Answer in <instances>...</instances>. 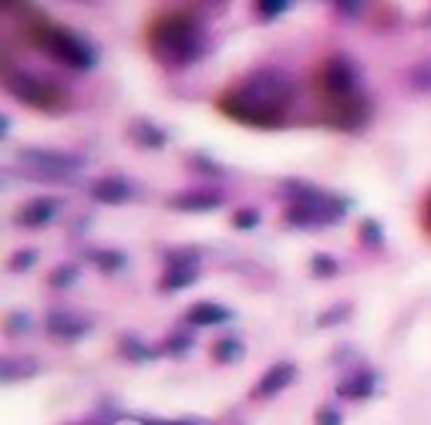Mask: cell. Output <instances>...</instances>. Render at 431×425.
<instances>
[{
  "mask_svg": "<svg viewBox=\"0 0 431 425\" xmlns=\"http://www.w3.org/2000/svg\"><path fill=\"white\" fill-rule=\"evenodd\" d=\"M293 98H297V81L283 68L263 64L223 88L216 98V108L226 118L250 125V129H283L290 118Z\"/></svg>",
  "mask_w": 431,
  "mask_h": 425,
  "instance_id": "1",
  "label": "cell"
},
{
  "mask_svg": "<svg viewBox=\"0 0 431 425\" xmlns=\"http://www.w3.org/2000/svg\"><path fill=\"white\" fill-rule=\"evenodd\" d=\"M145 48L169 71L196 64L209 48V30L196 10H158L145 24Z\"/></svg>",
  "mask_w": 431,
  "mask_h": 425,
  "instance_id": "2",
  "label": "cell"
},
{
  "mask_svg": "<svg viewBox=\"0 0 431 425\" xmlns=\"http://www.w3.org/2000/svg\"><path fill=\"white\" fill-rule=\"evenodd\" d=\"M286 189V210H283V219L290 226H300V230H320V226H333L344 219L347 212V199L337 196V192H327V189H317L304 183V179H290L283 183Z\"/></svg>",
  "mask_w": 431,
  "mask_h": 425,
  "instance_id": "3",
  "label": "cell"
},
{
  "mask_svg": "<svg viewBox=\"0 0 431 425\" xmlns=\"http://www.w3.org/2000/svg\"><path fill=\"white\" fill-rule=\"evenodd\" d=\"M3 91L14 102L34 108L41 115H64L71 105V95L61 81L30 71V68H17V64H3Z\"/></svg>",
  "mask_w": 431,
  "mask_h": 425,
  "instance_id": "4",
  "label": "cell"
},
{
  "mask_svg": "<svg viewBox=\"0 0 431 425\" xmlns=\"http://www.w3.org/2000/svg\"><path fill=\"white\" fill-rule=\"evenodd\" d=\"M30 41L44 54H51L57 64L71 68V71H88L98 61L95 44L84 34H77L75 27H68V24H57V21L37 17V24L30 27Z\"/></svg>",
  "mask_w": 431,
  "mask_h": 425,
  "instance_id": "5",
  "label": "cell"
},
{
  "mask_svg": "<svg viewBox=\"0 0 431 425\" xmlns=\"http://www.w3.org/2000/svg\"><path fill=\"white\" fill-rule=\"evenodd\" d=\"M313 88H317V95L324 98V105H337V102H347V98L364 95V81H360L357 61L344 51L327 54V57L313 68Z\"/></svg>",
  "mask_w": 431,
  "mask_h": 425,
  "instance_id": "6",
  "label": "cell"
},
{
  "mask_svg": "<svg viewBox=\"0 0 431 425\" xmlns=\"http://www.w3.org/2000/svg\"><path fill=\"white\" fill-rule=\"evenodd\" d=\"M17 159L27 162L30 169H41V176H48V179H64V172H75L84 165L81 156L64 152V149H21Z\"/></svg>",
  "mask_w": 431,
  "mask_h": 425,
  "instance_id": "7",
  "label": "cell"
},
{
  "mask_svg": "<svg viewBox=\"0 0 431 425\" xmlns=\"http://www.w3.org/2000/svg\"><path fill=\"white\" fill-rule=\"evenodd\" d=\"M371 98L367 95H357V98H347V102H337V105H324V118L327 125L340 129V132H357L371 122Z\"/></svg>",
  "mask_w": 431,
  "mask_h": 425,
  "instance_id": "8",
  "label": "cell"
},
{
  "mask_svg": "<svg viewBox=\"0 0 431 425\" xmlns=\"http://www.w3.org/2000/svg\"><path fill=\"white\" fill-rule=\"evenodd\" d=\"M57 212H61V199L57 196H34V199H27V203H21L14 210V226H21V230H44Z\"/></svg>",
  "mask_w": 431,
  "mask_h": 425,
  "instance_id": "9",
  "label": "cell"
},
{
  "mask_svg": "<svg viewBox=\"0 0 431 425\" xmlns=\"http://www.w3.org/2000/svg\"><path fill=\"white\" fill-rule=\"evenodd\" d=\"M226 203V192L223 189H212V186H203V189H178L169 196V206L178 212H209V210H219Z\"/></svg>",
  "mask_w": 431,
  "mask_h": 425,
  "instance_id": "10",
  "label": "cell"
},
{
  "mask_svg": "<svg viewBox=\"0 0 431 425\" xmlns=\"http://www.w3.org/2000/svg\"><path fill=\"white\" fill-rule=\"evenodd\" d=\"M293 381H297V365L293 361H277V365H270L266 372L259 374V381L253 385V399L256 401L277 399L279 392H286Z\"/></svg>",
  "mask_w": 431,
  "mask_h": 425,
  "instance_id": "11",
  "label": "cell"
},
{
  "mask_svg": "<svg viewBox=\"0 0 431 425\" xmlns=\"http://www.w3.org/2000/svg\"><path fill=\"white\" fill-rule=\"evenodd\" d=\"M44 327H48V334H51L54 341H77V338L88 334L91 320L84 318V314H77V311L57 307V311H51V314L44 318Z\"/></svg>",
  "mask_w": 431,
  "mask_h": 425,
  "instance_id": "12",
  "label": "cell"
},
{
  "mask_svg": "<svg viewBox=\"0 0 431 425\" xmlns=\"http://www.w3.org/2000/svg\"><path fill=\"white\" fill-rule=\"evenodd\" d=\"M88 192H91L95 203H104V206H125V203H131L138 196L125 176H102V179H95L88 186Z\"/></svg>",
  "mask_w": 431,
  "mask_h": 425,
  "instance_id": "13",
  "label": "cell"
},
{
  "mask_svg": "<svg viewBox=\"0 0 431 425\" xmlns=\"http://www.w3.org/2000/svg\"><path fill=\"white\" fill-rule=\"evenodd\" d=\"M374 392H378V374L371 372V368H357V372H351L337 385V395H340V399H351V401L371 399Z\"/></svg>",
  "mask_w": 431,
  "mask_h": 425,
  "instance_id": "14",
  "label": "cell"
},
{
  "mask_svg": "<svg viewBox=\"0 0 431 425\" xmlns=\"http://www.w3.org/2000/svg\"><path fill=\"white\" fill-rule=\"evenodd\" d=\"M182 320L192 324V327H219V324L232 320V311L223 307V304H216V300H196V304L185 311Z\"/></svg>",
  "mask_w": 431,
  "mask_h": 425,
  "instance_id": "15",
  "label": "cell"
},
{
  "mask_svg": "<svg viewBox=\"0 0 431 425\" xmlns=\"http://www.w3.org/2000/svg\"><path fill=\"white\" fill-rule=\"evenodd\" d=\"M128 138L135 142V145H142V149H162L169 138H165V129H158L152 125L149 118H135V122H128Z\"/></svg>",
  "mask_w": 431,
  "mask_h": 425,
  "instance_id": "16",
  "label": "cell"
},
{
  "mask_svg": "<svg viewBox=\"0 0 431 425\" xmlns=\"http://www.w3.org/2000/svg\"><path fill=\"white\" fill-rule=\"evenodd\" d=\"M196 280H199V270H196V266H169V270L158 277V291L172 293V291L189 287V284H196Z\"/></svg>",
  "mask_w": 431,
  "mask_h": 425,
  "instance_id": "17",
  "label": "cell"
},
{
  "mask_svg": "<svg viewBox=\"0 0 431 425\" xmlns=\"http://www.w3.org/2000/svg\"><path fill=\"white\" fill-rule=\"evenodd\" d=\"M88 260L98 266L102 273H118L125 266V253L122 250H88Z\"/></svg>",
  "mask_w": 431,
  "mask_h": 425,
  "instance_id": "18",
  "label": "cell"
},
{
  "mask_svg": "<svg viewBox=\"0 0 431 425\" xmlns=\"http://www.w3.org/2000/svg\"><path fill=\"white\" fill-rule=\"evenodd\" d=\"M162 264L169 266H199V250L196 246H169L162 250Z\"/></svg>",
  "mask_w": 431,
  "mask_h": 425,
  "instance_id": "19",
  "label": "cell"
},
{
  "mask_svg": "<svg viewBox=\"0 0 431 425\" xmlns=\"http://www.w3.org/2000/svg\"><path fill=\"white\" fill-rule=\"evenodd\" d=\"M118 351L125 354L128 361H152L155 354H158V347H149L145 341H138V338H131V334H125V338L118 341Z\"/></svg>",
  "mask_w": 431,
  "mask_h": 425,
  "instance_id": "20",
  "label": "cell"
},
{
  "mask_svg": "<svg viewBox=\"0 0 431 425\" xmlns=\"http://www.w3.org/2000/svg\"><path fill=\"white\" fill-rule=\"evenodd\" d=\"M407 84L414 91H431V57H421L407 68Z\"/></svg>",
  "mask_w": 431,
  "mask_h": 425,
  "instance_id": "21",
  "label": "cell"
},
{
  "mask_svg": "<svg viewBox=\"0 0 431 425\" xmlns=\"http://www.w3.org/2000/svg\"><path fill=\"white\" fill-rule=\"evenodd\" d=\"M239 354H243V345H239L236 338H219V341L212 345V361H216V365H232Z\"/></svg>",
  "mask_w": 431,
  "mask_h": 425,
  "instance_id": "22",
  "label": "cell"
},
{
  "mask_svg": "<svg viewBox=\"0 0 431 425\" xmlns=\"http://www.w3.org/2000/svg\"><path fill=\"white\" fill-rule=\"evenodd\" d=\"M360 243L371 246V250L384 246V230L378 226V219H364V223H360Z\"/></svg>",
  "mask_w": 431,
  "mask_h": 425,
  "instance_id": "23",
  "label": "cell"
},
{
  "mask_svg": "<svg viewBox=\"0 0 431 425\" xmlns=\"http://www.w3.org/2000/svg\"><path fill=\"white\" fill-rule=\"evenodd\" d=\"M310 270L317 273V277H337L340 273V264L330 257V253H313V260H310Z\"/></svg>",
  "mask_w": 431,
  "mask_h": 425,
  "instance_id": "24",
  "label": "cell"
},
{
  "mask_svg": "<svg viewBox=\"0 0 431 425\" xmlns=\"http://www.w3.org/2000/svg\"><path fill=\"white\" fill-rule=\"evenodd\" d=\"M77 280V264H61V266H54L51 270V287H71Z\"/></svg>",
  "mask_w": 431,
  "mask_h": 425,
  "instance_id": "25",
  "label": "cell"
},
{
  "mask_svg": "<svg viewBox=\"0 0 431 425\" xmlns=\"http://www.w3.org/2000/svg\"><path fill=\"white\" fill-rule=\"evenodd\" d=\"M24 331H30V318H27V314H21V311L7 314V320H3V334H7V338H17V334H24Z\"/></svg>",
  "mask_w": 431,
  "mask_h": 425,
  "instance_id": "26",
  "label": "cell"
},
{
  "mask_svg": "<svg viewBox=\"0 0 431 425\" xmlns=\"http://www.w3.org/2000/svg\"><path fill=\"white\" fill-rule=\"evenodd\" d=\"M286 7H290L286 0H263V3H256V17H263V21H273V17H279Z\"/></svg>",
  "mask_w": 431,
  "mask_h": 425,
  "instance_id": "27",
  "label": "cell"
},
{
  "mask_svg": "<svg viewBox=\"0 0 431 425\" xmlns=\"http://www.w3.org/2000/svg\"><path fill=\"white\" fill-rule=\"evenodd\" d=\"M256 223H259V210H253V206L232 212V226H236V230H253Z\"/></svg>",
  "mask_w": 431,
  "mask_h": 425,
  "instance_id": "28",
  "label": "cell"
},
{
  "mask_svg": "<svg viewBox=\"0 0 431 425\" xmlns=\"http://www.w3.org/2000/svg\"><path fill=\"white\" fill-rule=\"evenodd\" d=\"M189 345H192V338H189V334H172L165 345L158 347V354H176V358H178L182 351H189Z\"/></svg>",
  "mask_w": 431,
  "mask_h": 425,
  "instance_id": "29",
  "label": "cell"
},
{
  "mask_svg": "<svg viewBox=\"0 0 431 425\" xmlns=\"http://www.w3.org/2000/svg\"><path fill=\"white\" fill-rule=\"evenodd\" d=\"M185 162H189L196 172H205V176H223V165H219V162H212V159H205V156H189Z\"/></svg>",
  "mask_w": 431,
  "mask_h": 425,
  "instance_id": "30",
  "label": "cell"
},
{
  "mask_svg": "<svg viewBox=\"0 0 431 425\" xmlns=\"http://www.w3.org/2000/svg\"><path fill=\"white\" fill-rule=\"evenodd\" d=\"M34 260H37V253H34V250H17V253L7 260V270H10V273H21V270H27Z\"/></svg>",
  "mask_w": 431,
  "mask_h": 425,
  "instance_id": "31",
  "label": "cell"
},
{
  "mask_svg": "<svg viewBox=\"0 0 431 425\" xmlns=\"http://www.w3.org/2000/svg\"><path fill=\"white\" fill-rule=\"evenodd\" d=\"M351 314V304H340V307H333V311H327V314H320L317 318V324L324 327V324H330V320H340V318H347Z\"/></svg>",
  "mask_w": 431,
  "mask_h": 425,
  "instance_id": "32",
  "label": "cell"
},
{
  "mask_svg": "<svg viewBox=\"0 0 431 425\" xmlns=\"http://www.w3.org/2000/svg\"><path fill=\"white\" fill-rule=\"evenodd\" d=\"M313 422L317 425H340V412H337V408H320V412H317V419H313Z\"/></svg>",
  "mask_w": 431,
  "mask_h": 425,
  "instance_id": "33",
  "label": "cell"
},
{
  "mask_svg": "<svg viewBox=\"0 0 431 425\" xmlns=\"http://www.w3.org/2000/svg\"><path fill=\"white\" fill-rule=\"evenodd\" d=\"M421 226H425V233L431 237V196L425 199V206H421Z\"/></svg>",
  "mask_w": 431,
  "mask_h": 425,
  "instance_id": "34",
  "label": "cell"
},
{
  "mask_svg": "<svg viewBox=\"0 0 431 425\" xmlns=\"http://www.w3.org/2000/svg\"><path fill=\"white\" fill-rule=\"evenodd\" d=\"M142 425H196V422H155V419H145Z\"/></svg>",
  "mask_w": 431,
  "mask_h": 425,
  "instance_id": "35",
  "label": "cell"
}]
</instances>
